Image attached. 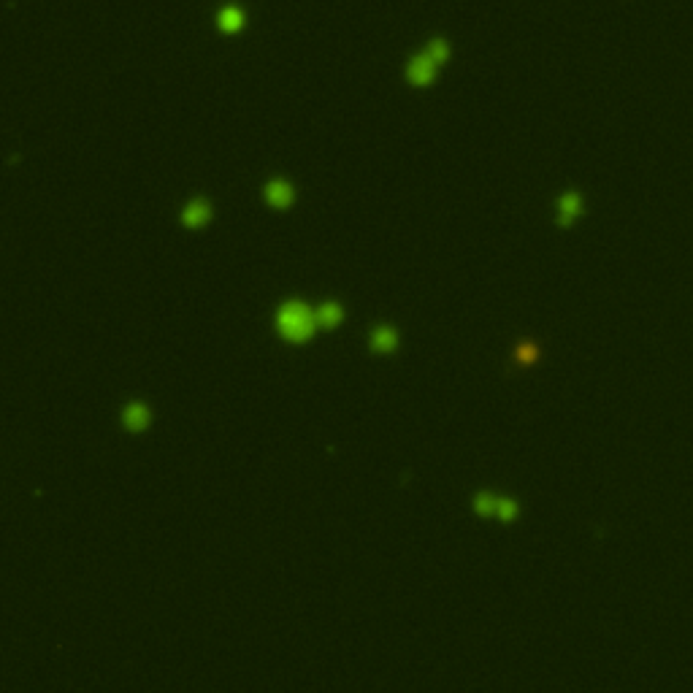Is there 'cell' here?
I'll return each mask as SVG.
<instances>
[{"mask_svg": "<svg viewBox=\"0 0 693 693\" xmlns=\"http://www.w3.org/2000/svg\"><path fill=\"white\" fill-rule=\"evenodd\" d=\"M244 11L241 8H236V6H225L220 11V17H217V25H220L222 33H239L244 28Z\"/></svg>", "mask_w": 693, "mask_h": 693, "instance_id": "cell-6", "label": "cell"}, {"mask_svg": "<svg viewBox=\"0 0 693 693\" xmlns=\"http://www.w3.org/2000/svg\"><path fill=\"white\" fill-rule=\"evenodd\" d=\"M407 76H409L412 84L425 87V84H431V82H434V76H436V63H434V60L423 52V55H417V57L409 63V68H407Z\"/></svg>", "mask_w": 693, "mask_h": 693, "instance_id": "cell-2", "label": "cell"}, {"mask_svg": "<svg viewBox=\"0 0 693 693\" xmlns=\"http://www.w3.org/2000/svg\"><path fill=\"white\" fill-rule=\"evenodd\" d=\"M317 328L315 312L304 301H287L277 309V331L284 342L290 344H304L312 339Z\"/></svg>", "mask_w": 693, "mask_h": 693, "instance_id": "cell-1", "label": "cell"}, {"mask_svg": "<svg viewBox=\"0 0 693 693\" xmlns=\"http://www.w3.org/2000/svg\"><path fill=\"white\" fill-rule=\"evenodd\" d=\"M266 201L274 206V209H287L293 201H295V192L293 187L284 182V179H271L266 185Z\"/></svg>", "mask_w": 693, "mask_h": 693, "instance_id": "cell-3", "label": "cell"}, {"mask_svg": "<svg viewBox=\"0 0 693 693\" xmlns=\"http://www.w3.org/2000/svg\"><path fill=\"white\" fill-rule=\"evenodd\" d=\"M477 509H479L482 515H490L493 509H499V501L490 499V496H479V499H477Z\"/></svg>", "mask_w": 693, "mask_h": 693, "instance_id": "cell-10", "label": "cell"}, {"mask_svg": "<svg viewBox=\"0 0 693 693\" xmlns=\"http://www.w3.org/2000/svg\"><path fill=\"white\" fill-rule=\"evenodd\" d=\"M315 317H317V325H322V328H336V325L342 322V306H339V304H322V306L315 312Z\"/></svg>", "mask_w": 693, "mask_h": 693, "instance_id": "cell-7", "label": "cell"}, {"mask_svg": "<svg viewBox=\"0 0 693 693\" xmlns=\"http://www.w3.org/2000/svg\"><path fill=\"white\" fill-rule=\"evenodd\" d=\"M371 346L377 352H390L396 346V331L393 328H377L374 336H371Z\"/></svg>", "mask_w": 693, "mask_h": 693, "instance_id": "cell-8", "label": "cell"}, {"mask_svg": "<svg viewBox=\"0 0 693 693\" xmlns=\"http://www.w3.org/2000/svg\"><path fill=\"white\" fill-rule=\"evenodd\" d=\"M577 212H580V195H574V192L564 195V201H561V222H571L577 217Z\"/></svg>", "mask_w": 693, "mask_h": 693, "instance_id": "cell-9", "label": "cell"}, {"mask_svg": "<svg viewBox=\"0 0 693 693\" xmlns=\"http://www.w3.org/2000/svg\"><path fill=\"white\" fill-rule=\"evenodd\" d=\"M209 217H212V206L206 201H190L185 206V212H182L185 228H201V225L209 222Z\"/></svg>", "mask_w": 693, "mask_h": 693, "instance_id": "cell-4", "label": "cell"}, {"mask_svg": "<svg viewBox=\"0 0 693 693\" xmlns=\"http://www.w3.org/2000/svg\"><path fill=\"white\" fill-rule=\"evenodd\" d=\"M122 423H125L127 431H144L149 425V409L144 404H130L125 412H122Z\"/></svg>", "mask_w": 693, "mask_h": 693, "instance_id": "cell-5", "label": "cell"}]
</instances>
